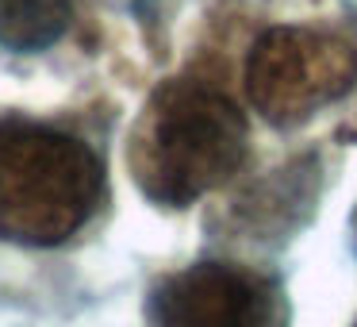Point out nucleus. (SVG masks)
<instances>
[{
    "mask_svg": "<svg viewBox=\"0 0 357 327\" xmlns=\"http://www.w3.org/2000/svg\"><path fill=\"white\" fill-rule=\"evenodd\" d=\"M246 158V119L215 89L173 81L131 135V173L158 204L185 208L223 185Z\"/></svg>",
    "mask_w": 357,
    "mask_h": 327,
    "instance_id": "obj_1",
    "label": "nucleus"
},
{
    "mask_svg": "<svg viewBox=\"0 0 357 327\" xmlns=\"http://www.w3.org/2000/svg\"><path fill=\"white\" fill-rule=\"evenodd\" d=\"M104 189L96 154L54 127L0 124V239L50 247L93 216Z\"/></svg>",
    "mask_w": 357,
    "mask_h": 327,
    "instance_id": "obj_2",
    "label": "nucleus"
},
{
    "mask_svg": "<svg viewBox=\"0 0 357 327\" xmlns=\"http://www.w3.org/2000/svg\"><path fill=\"white\" fill-rule=\"evenodd\" d=\"M357 78V50L311 27H277L250 54V101L269 124L292 127L338 101Z\"/></svg>",
    "mask_w": 357,
    "mask_h": 327,
    "instance_id": "obj_3",
    "label": "nucleus"
},
{
    "mask_svg": "<svg viewBox=\"0 0 357 327\" xmlns=\"http://www.w3.org/2000/svg\"><path fill=\"white\" fill-rule=\"evenodd\" d=\"M150 327H284V304L261 273L200 262L154 289Z\"/></svg>",
    "mask_w": 357,
    "mask_h": 327,
    "instance_id": "obj_4",
    "label": "nucleus"
},
{
    "mask_svg": "<svg viewBox=\"0 0 357 327\" xmlns=\"http://www.w3.org/2000/svg\"><path fill=\"white\" fill-rule=\"evenodd\" d=\"M70 27V0H0V47L47 50Z\"/></svg>",
    "mask_w": 357,
    "mask_h": 327,
    "instance_id": "obj_5",
    "label": "nucleus"
}]
</instances>
